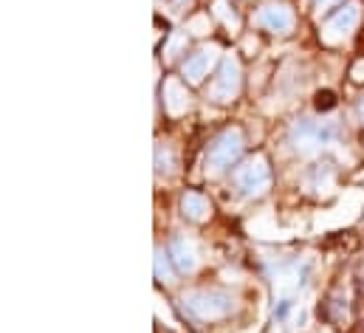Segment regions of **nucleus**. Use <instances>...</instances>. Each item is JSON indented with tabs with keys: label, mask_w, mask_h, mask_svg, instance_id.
Instances as JSON below:
<instances>
[{
	"label": "nucleus",
	"mask_w": 364,
	"mask_h": 333,
	"mask_svg": "<svg viewBox=\"0 0 364 333\" xmlns=\"http://www.w3.org/2000/svg\"><path fill=\"white\" fill-rule=\"evenodd\" d=\"M339 139V125L328 119H299L291 127V147L302 156H314Z\"/></svg>",
	"instance_id": "nucleus-1"
},
{
	"label": "nucleus",
	"mask_w": 364,
	"mask_h": 333,
	"mask_svg": "<svg viewBox=\"0 0 364 333\" xmlns=\"http://www.w3.org/2000/svg\"><path fill=\"white\" fill-rule=\"evenodd\" d=\"M183 314H189L198 322H215L235 311V297L226 291H189L181 297Z\"/></svg>",
	"instance_id": "nucleus-2"
},
{
	"label": "nucleus",
	"mask_w": 364,
	"mask_h": 333,
	"mask_svg": "<svg viewBox=\"0 0 364 333\" xmlns=\"http://www.w3.org/2000/svg\"><path fill=\"white\" fill-rule=\"evenodd\" d=\"M240 153H243V133L237 127L223 130L212 142V147L206 153V172L209 175H220L223 169H229V166L240 159Z\"/></svg>",
	"instance_id": "nucleus-3"
},
{
	"label": "nucleus",
	"mask_w": 364,
	"mask_h": 333,
	"mask_svg": "<svg viewBox=\"0 0 364 333\" xmlns=\"http://www.w3.org/2000/svg\"><path fill=\"white\" fill-rule=\"evenodd\" d=\"M235 184H237V189H240L246 198L263 195V192L272 186V169H269V162H266L263 156L249 159L246 164L235 169Z\"/></svg>",
	"instance_id": "nucleus-4"
},
{
	"label": "nucleus",
	"mask_w": 364,
	"mask_h": 333,
	"mask_svg": "<svg viewBox=\"0 0 364 333\" xmlns=\"http://www.w3.org/2000/svg\"><path fill=\"white\" fill-rule=\"evenodd\" d=\"M237 93H240V63H237L235 54H226L215 83L209 88V96L215 102H232Z\"/></svg>",
	"instance_id": "nucleus-5"
},
{
	"label": "nucleus",
	"mask_w": 364,
	"mask_h": 333,
	"mask_svg": "<svg viewBox=\"0 0 364 333\" xmlns=\"http://www.w3.org/2000/svg\"><path fill=\"white\" fill-rule=\"evenodd\" d=\"M359 20H362V6L356 0H350L333 20H328V26L322 31V40L325 43H342L345 37H350V31L359 26Z\"/></svg>",
	"instance_id": "nucleus-6"
},
{
	"label": "nucleus",
	"mask_w": 364,
	"mask_h": 333,
	"mask_svg": "<svg viewBox=\"0 0 364 333\" xmlns=\"http://www.w3.org/2000/svg\"><path fill=\"white\" fill-rule=\"evenodd\" d=\"M257 23H260L263 28L274 31V34H288V31L294 28V11H291V6H285V3L269 0V3L260 6Z\"/></svg>",
	"instance_id": "nucleus-7"
},
{
	"label": "nucleus",
	"mask_w": 364,
	"mask_h": 333,
	"mask_svg": "<svg viewBox=\"0 0 364 333\" xmlns=\"http://www.w3.org/2000/svg\"><path fill=\"white\" fill-rule=\"evenodd\" d=\"M215 60H218V48H212V46L195 51V54L183 63V77H186V83H192V85L203 83V77L209 74V68L215 65Z\"/></svg>",
	"instance_id": "nucleus-8"
},
{
	"label": "nucleus",
	"mask_w": 364,
	"mask_h": 333,
	"mask_svg": "<svg viewBox=\"0 0 364 333\" xmlns=\"http://www.w3.org/2000/svg\"><path fill=\"white\" fill-rule=\"evenodd\" d=\"M170 257L176 260L178 271H183V274L198 268V249H195V243L186 240V238H173V243H170Z\"/></svg>",
	"instance_id": "nucleus-9"
},
{
	"label": "nucleus",
	"mask_w": 364,
	"mask_h": 333,
	"mask_svg": "<svg viewBox=\"0 0 364 333\" xmlns=\"http://www.w3.org/2000/svg\"><path fill=\"white\" fill-rule=\"evenodd\" d=\"M164 107L173 116H181L183 110L189 107V93H186V88L178 80H167L164 83Z\"/></svg>",
	"instance_id": "nucleus-10"
},
{
	"label": "nucleus",
	"mask_w": 364,
	"mask_h": 333,
	"mask_svg": "<svg viewBox=\"0 0 364 333\" xmlns=\"http://www.w3.org/2000/svg\"><path fill=\"white\" fill-rule=\"evenodd\" d=\"M181 209H183V215H186L189 221H195V223H203V221L212 215L209 201H206L203 195H198V192H186V195H183Z\"/></svg>",
	"instance_id": "nucleus-11"
},
{
	"label": "nucleus",
	"mask_w": 364,
	"mask_h": 333,
	"mask_svg": "<svg viewBox=\"0 0 364 333\" xmlns=\"http://www.w3.org/2000/svg\"><path fill=\"white\" fill-rule=\"evenodd\" d=\"M156 172L159 175H173L176 172V153L167 144L156 147Z\"/></svg>",
	"instance_id": "nucleus-12"
},
{
	"label": "nucleus",
	"mask_w": 364,
	"mask_h": 333,
	"mask_svg": "<svg viewBox=\"0 0 364 333\" xmlns=\"http://www.w3.org/2000/svg\"><path fill=\"white\" fill-rule=\"evenodd\" d=\"M156 277H159L161 282H173V268H170L167 254L161 249H156Z\"/></svg>",
	"instance_id": "nucleus-13"
},
{
	"label": "nucleus",
	"mask_w": 364,
	"mask_h": 333,
	"mask_svg": "<svg viewBox=\"0 0 364 333\" xmlns=\"http://www.w3.org/2000/svg\"><path fill=\"white\" fill-rule=\"evenodd\" d=\"M215 14L226 23V26H232V28H237V14L235 11H229V6H226V0H218L215 3Z\"/></svg>",
	"instance_id": "nucleus-14"
},
{
	"label": "nucleus",
	"mask_w": 364,
	"mask_h": 333,
	"mask_svg": "<svg viewBox=\"0 0 364 333\" xmlns=\"http://www.w3.org/2000/svg\"><path fill=\"white\" fill-rule=\"evenodd\" d=\"M181 48H186V34H181V31H176L173 37H170V43H167V48H164V54H167V60H173Z\"/></svg>",
	"instance_id": "nucleus-15"
},
{
	"label": "nucleus",
	"mask_w": 364,
	"mask_h": 333,
	"mask_svg": "<svg viewBox=\"0 0 364 333\" xmlns=\"http://www.w3.org/2000/svg\"><path fill=\"white\" fill-rule=\"evenodd\" d=\"M342 0H316V14H325V11H331L333 6H339Z\"/></svg>",
	"instance_id": "nucleus-16"
},
{
	"label": "nucleus",
	"mask_w": 364,
	"mask_h": 333,
	"mask_svg": "<svg viewBox=\"0 0 364 333\" xmlns=\"http://www.w3.org/2000/svg\"><path fill=\"white\" fill-rule=\"evenodd\" d=\"M203 26H206V20H203V17H195V20L189 23V28H192L195 34H206V31H203Z\"/></svg>",
	"instance_id": "nucleus-17"
},
{
	"label": "nucleus",
	"mask_w": 364,
	"mask_h": 333,
	"mask_svg": "<svg viewBox=\"0 0 364 333\" xmlns=\"http://www.w3.org/2000/svg\"><path fill=\"white\" fill-rule=\"evenodd\" d=\"M353 80H356V83L364 80V63H356V65H353Z\"/></svg>",
	"instance_id": "nucleus-18"
},
{
	"label": "nucleus",
	"mask_w": 364,
	"mask_h": 333,
	"mask_svg": "<svg viewBox=\"0 0 364 333\" xmlns=\"http://www.w3.org/2000/svg\"><path fill=\"white\" fill-rule=\"evenodd\" d=\"M359 116H362V122H364V99L359 102Z\"/></svg>",
	"instance_id": "nucleus-19"
}]
</instances>
